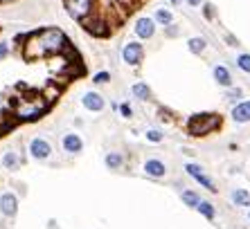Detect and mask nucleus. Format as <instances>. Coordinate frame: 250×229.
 Returning <instances> with one entry per match:
<instances>
[{"label": "nucleus", "instance_id": "1", "mask_svg": "<svg viewBox=\"0 0 250 229\" xmlns=\"http://www.w3.org/2000/svg\"><path fill=\"white\" fill-rule=\"evenodd\" d=\"M63 47H65V36L59 29H45L34 40H29L25 57L39 58V57H45V54H54V52L63 50Z\"/></svg>", "mask_w": 250, "mask_h": 229}, {"label": "nucleus", "instance_id": "2", "mask_svg": "<svg viewBox=\"0 0 250 229\" xmlns=\"http://www.w3.org/2000/svg\"><path fill=\"white\" fill-rule=\"evenodd\" d=\"M221 114L216 113H198V114H192L187 119V133L192 137H205L209 133H214L216 128H221Z\"/></svg>", "mask_w": 250, "mask_h": 229}, {"label": "nucleus", "instance_id": "3", "mask_svg": "<svg viewBox=\"0 0 250 229\" xmlns=\"http://www.w3.org/2000/svg\"><path fill=\"white\" fill-rule=\"evenodd\" d=\"M185 173L187 175H189V178L192 180H196L198 184H201V187H203V189H208L209 193H216V191H219V187H216V182L212 178H209L208 173H205V169L201 164H196V162H187L185 164Z\"/></svg>", "mask_w": 250, "mask_h": 229}, {"label": "nucleus", "instance_id": "4", "mask_svg": "<svg viewBox=\"0 0 250 229\" xmlns=\"http://www.w3.org/2000/svg\"><path fill=\"white\" fill-rule=\"evenodd\" d=\"M122 58H124V63L126 65L138 68V65L142 63V58H145V47H142V43H138V40H128L126 45H124V50H122Z\"/></svg>", "mask_w": 250, "mask_h": 229}, {"label": "nucleus", "instance_id": "5", "mask_svg": "<svg viewBox=\"0 0 250 229\" xmlns=\"http://www.w3.org/2000/svg\"><path fill=\"white\" fill-rule=\"evenodd\" d=\"M27 151H29V157H34V160H39V162L47 160V157H52V144L47 142L45 137L29 139Z\"/></svg>", "mask_w": 250, "mask_h": 229}, {"label": "nucleus", "instance_id": "6", "mask_svg": "<svg viewBox=\"0 0 250 229\" xmlns=\"http://www.w3.org/2000/svg\"><path fill=\"white\" fill-rule=\"evenodd\" d=\"M156 20L153 18H146V16H142V18H138L135 20V27H133V32H135V36H138L140 40H149V38H153V34H156Z\"/></svg>", "mask_w": 250, "mask_h": 229}, {"label": "nucleus", "instance_id": "7", "mask_svg": "<svg viewBox=\"0 0 250 229\" xmlns=\"http://www.w3.org/2000/svg\"><path fill=\"white\" fill-rule=\"evenodd\" d=\"M0 213L5 218H14L18 213V195L12 191H2L0 193Z\"/></svg>", "mask_w": 250, "mask_h": 229}, {"label": "nucleus", "instance_id": "8", "mask_svg": "<svg viewBox=\"0 0 250 229\" xmlns=\"http://www.w3.org/2000/svg\"><path fill=\"white\" fill-rule=\"evenodd\" d=\"M45 110L43 103H34V101H23L16 108V117L18 119H39Z\"/></svg>", "mask_w": 250, "mask_h": 229}, {"label": "nucleus", "instance_id": "9", "mask_svg": "<svg viewBox=\"0 0 250 229\" xmlns=\"http://www.w3.org/2000/svg\"><path fill=\"white\" fill-rule=\"evenodd\" d=\"M142 171H145V175H149V178L153 180H160L167 175V164H165L163 160H158V157H149V160L142 164Z\"/></svg>", "mask_w": 250, "mask_h": 229}, {"label": "nucleus", "instance_id": "10", "mask_svg": "<svg viewBox=\"0 0 250 229\" xmlns=\"http://www.w3.org/2000/svg\"><path fill=\"white\" fill-rule=\"evenodd\" d=\"M82 106L86 110H90V113H102V110L106 108V101L99 92L90 90V92H83L82 95Z\"/></svg>", "mask_w": 250, "mask_h": 229}, {"label": "nucleus", "instance_id": "11", "mask_svg": "<svg viewBox=\"0 0 250 229\" xmlns=\"http://www.w3.org/2000/svg\"><path fill=\"white\" fill-rule=\"evenodd\" d=\"M61 149L68 155H79L83 151V139L77 133H65L63 137H61Z\"/></svg>", "mask_w": 250, "mask_h": 229}, {"label": "nucleus", "instance_id": "12", "mask_svg": "<svg viewBox=\"0 0 250 229\" xmlns=\"http://www.w3.org/2000/svg\"><path fill=\"white\" fill-rule=\"evenodd\" d=\"M230 119L234 124H250V99L234 103L232 110H230Z\"/></svg>", "mask_w": 250, "mask_h": 229}, {"label": "nucleus", "instance_id": "13", "mask_svg": "<svg viewBox=\"0 0 250 229\" xmlns=\"http://www.w3.org/2000/svg\"><path fill=\"white\" fill-rule=\"evenodd\" d=\"M212 76H214L216 81V86H221V88H232L234 86V79H232V72L228 70V65H214L212 68Z\"/></svg>", "mask_w": 250, "mask_h": 229}, {"label": "nucleus", "instance_id": "14", "mask_svg": "<svg viewBox=\"0 0 250 229\" xmlns=\"http://www.w3.org/2000/svg\"><path fill=\"white\" fill-rule=\"evenodd\" d=\"M230 202L237 209H250V191L244 189V187H234L230 191Z\"/></svg>", "mask_w": 250, "mask_h": 229}, {"label": "nucleus", "instance_id": "15", "mask_svg": "<svg viewBox=\"0 0 250 229\" xmlns=\"http://www.w3.org/2000/svg\"><path fill=\"white\" fill-rule=\"evenodd\" d=\"M21 164H23V157H21V153L18 151H5L2 153V157H0V166L2 169H7V171H18L21 169Z\"/></svg>", "mask_w": 250, "mask_h": 229}, {"label": "nucleus", "instance_id": "16", "mask_svg": "<svg viewBox=\"0 0 250 229\" xmlns=\"http://www.w3.org/2000/svg\"><path fill=\"white\" fill-rule=\"evenodd\" d=\"M68 9L75 18H86L90 14V0H68Z\"/></svg>", "mask_w": 250, "mask_h": 229}, {"label": "nucleus", "instance_id": "17", "mask_svg": "<svg viewBox=\"0 0 250 229\" xmlns=\"http://www.w3.org/2000/svg\"><path fill=\"white\" fill-rule=\"evenodd\" d=\"M131 95H133L138 101H149V99H151V88L146 86L145 81H138V83L131 86Z\"/></svg>", "mask_w": 250, "mask_h": 229}, {"label": "nucleus", "instance_id": "18", "mask_svg": "<svg viewBox=\"0 0 250 229\" xmlns=\"http://www.w3.org/2000/svg\"><path fill=\"white\" fill-rule=\"evenodd\" d=\"M181 200H183V205H185V207L196 209V207L201 205V200H203V198H201V195H198L194 189H183L181 191Z\"/></svg>", "mask_w": 250, "mask_h": 229}, {"label": "nucleus", "instance_id": "19", "mask_svg": "<svg viewBox=\"0 0 250 229\" xmlns=\"http://www.w3.org/2000/svg\"><path fill=\"white\" fill-rule=\"evenodd\" d=\"M104 162H106V166H108L111 171H117V169H122L124 166V155L120 153V151H108L106 157H104Z\"/></svg>", "mask_w": 250, "mask_h": 229}, {"label": "nucleus", "instance_id": "20", "mask_svg": "<svg viewBox=\"0 0 250 229\" xmlns=\"http://www.w3.org/2000/svg\"><path fill=\"white\" fill-rule=\"evenodd\" d=\"M187 50L192 52V54H203L208 50V40L203 36H192V38L187 40Z\"/></svg>", "mask_w": 250, "mask_h": 229}, {"label": "nucleus", "instance_id": "21", "mask_svg": "<svg viewBox=\"0 0 250 229\" xmlns=\"http://www.w3.org/2000/svg\"><path fill=\"white\" fill-rule=\"evenodd\" d=\"M196 211L205 218V220H214L216 218V207L212 205L209 200H201V205L196 207Z\"/></svg>", "mask_w": 250, "mask_h": 229}, {"label": "nucleus", "instance_id": "22", "mask_svg": "<svg viewBox=\"0 0 250 229\" xmlns=\"http://www.w3.org/2000/svg\"><path fill=\"white\" fill-rule=\"evenodd\" d=\"M153 20H156L158 25H163V27H169V25H174V14L169 12V9H156V16H153Z\"/></svg>", "mask_w": 250, "mask_h": 229}, {"label": "nucleus", "instance_id": "23", "mask_svg": "<svg viewBox=\"0 0 250 229\" xmlns=\"http://www.w3.org/2000/svg\"><path fill=\"white\" fill-rule=\"evenodd\" d=\"M226 101L230 103H239V101H244V90L241 88H228L226 90Z\"/></svg>", "mask_w": 250, "mask_h": 229}, {"label": "nucleus", "instance_id": "24", "mask_svg": "<svg viewBox=\"0 0 250 229\" xmlns=\"http://www.w3.org/2000/svg\"><path fill=\"white\" fill-rule=\"evenodd\" d=\"M237 68L241 70V72H246V75H250V54L248 52H241L237 57Z\"/></svg>", "mask_w": 250, "mask_h": 229}, {"label": "nucleus", "instance_id": "25", "mask_svg": "<svg viewBox=\"0 0 250 229\" xmlns=\"http://www.w3.org/2000/svg\"><path fill=\"white\" fill-rule=\"evenodd\" d=\"M145 137H146V142L160 144V142L165 139V133H163V131H158V128H149V131L145 133Z\"/></svg>", "mask_w": 250, "mask_h": 229}, {"label": "nucleus", "instance_id": "26", "mask_svg": "<svg viewBox=\"0 0 250 229\" xmlns=\"http://www.w3.org/2000/svg\"><path fill=\"white\" fill-rule=\"evenodd\" d=\"M111 81V72L108 70H102V72H95L93 76V83H97V86H102V83H108Z\"/></svg>", "mask_w": 250, "mask_h": 229}, {"label": "nucleus", "instance_id": "27", "mask_svg": "<svg viewBox=\"0 0 250 229\" xmlns=\"http://www.w3.org/2000/svg\"><path fill=\"white\" fill-rule=\"evenodd\" d=\"M120 113H122L124 119H131V117H133V108H131V103H120Z\"/></svg>", "mask_w": 250, "mask_h": 229}, {"label": "nucleus", "instance_id": "28", "mask_svg": "<svg viewBox=\"0 0 250 229\" xmlns=\"http://www.w3.org/2000/svg\"><path fill=\"white\" fill-rule=\"evenodd\" d=\"M203 14H205V18H208V20H209V18H214V7L208 2V5L203 7Z\"/></svg>", "mask_w": 250, "mask_h": 229}, {"label": "nucleus", "instance_id": "29", "mask_svg": "<svg viewBox=\"0 0 250 229\" xmlns=\"http://www.w3.org/2000/svg\"><path fill=\"white\" fill-rule=\"evenodd\" d=\"M7 52H9V45H7V43H0V58H5Z\"/></svg>", "mask_w": 250, "mask_h": 229}, {"label": "nucleus", "instance_id": "30", "mask_svg": "<svg viewBox=\"0 0 250 229\" xmlns=\"http://www.w3.org/2000/svg\"><path fill=\"white\" fill-rule=\"evenodd\" d=\"M185 2L189 7H201V5H203V0H185Z\"/></svg>", "mask_w": 250, "mask_h": 229}, {"label": "nucleus", "instance_id": "31", "mask_svg": "<svg viewBox=\"0 0 250 229\" xmlns=\"http://www.w3.org/2000/svg\"><path fill=\"white\" fill-rule=\"evenodd\" d=\"M167 29V36H176L178 34V27H171V25H169V27H165Z\"/></svg>", "mask_w": 250, "mask_h": 229}, {"label": "nucleus", "instance_id": "32", "mask_svg": "<svg viewBox=\"0 0 250 229\" xmlns=\"http://www.w3.org/2000/svg\"><path fill=\"white\" fill-rule=\"evenodd\" d=\"M228 45H232V47H237L239 45V40L234 38V36H228Z\"/></svg>", "mask_w": 250, "mask_h": 229}, {"label": "nucleus", "instance_id": "33", "mask_svg": "<svg viewBox=\"0 0 250 229\" xmlns=\"http://www.w3.org/2000/svg\"><path fill=\"white\" fill-rule=\"evenodd\" d=\"M47 229H59L57 220H47Z\"/></svg>", "mask_w": 250, "mask_h": 229}, {"label": "nucleus", "instance_id": "34", "mask_svg": "<svg viewBox=\"0 0 250 229\" xmlns=\"http://www.w3.org/2000/svg\"><path fill=\"white\" fill-rule=\"evenodd\" d=\"M169 2H171V5H178V2H181V0H169Z\"/></svg>", "mask_w": 250, "mask_h": 229}, {"label": "nucleus", "instance_id": "35", "mask_svg": "<svg viewBox=\"0 0 250 229\" xmlns=\"http://www.w3.org/2000/svg\"><path fill=\"white\" fill-rule=\"evenodd\" d=\"M248 223H250V209H248Z\"/></svg>", "mask_w": 250, "mask_h": 229}]
</instances>
